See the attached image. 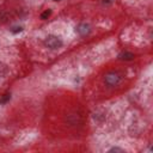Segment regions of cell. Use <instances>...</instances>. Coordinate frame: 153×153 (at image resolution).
Here are the masks:
<instances>
[{
	"instance_id": "2",
	"label": "cell",
	"mask_w": 153,
	"mask_h": 153,
	"mask_svg": "<svg viewBox=\"0 0 153 153\" xmlns=\"http://www.w3.org/2000/svg\"><path fill=\"white\" fill-rule=\"evenodd\" d=\"M44 45L49 49H59L63 45V42L62 39L59 37V36H55V35H48L44 39Z\"/></svg>"
},
{
	"instance_id": "6",
	"label": "cell",
	"mask_w": 153,
	"mask_h": 153,
	"mask_svg": "<svg viewBox=\"0 0 153 153\" xmlns=\"http://www.w3.org/2000/svg\"><path fill=\"white\" fill-rule=\"evenodd\" d=\"M8 72H10L8 66L6 63H4V62H0V76L1 78H5L8 74Z\"/></svg>"
},
{
	"instance_id": "4",
	"label": "cell",
	"mask_w": 153,
	"mask_h": 153,
	"mask_svg": "<svg viewBox=\"0 0 153 153\" xmlns=\"http://www.w3.org/2000/svg\"><path fill=\"white\" fill-rule=\"evenodd\" d=\"M117 57H118V60H121V61H131V60H134L135 55H134L131 51H122V53L118 54Z\"/></svg>"
},
{
	"instance_id": "3",
	"label": "cell",
	"mask_w": 153,
	"mask_h": 153,
	"mask_svg": "<svg viewBox=\"0 0 153 153\" xmlns=\"http://www.w3.org/2000/svg\"><path fill=\"white\" fill-rule=\"evenodd\" d=\"M75 32L80 36H86L91 32V26L87 23H80L79 25L75 26Z\"/></svg>"
},
{
	"instance_id": "10",
	"label": "cell",
	"mask_w": 153,
	"mask_h": 153,
	"mask_svg": "<svg viewBox=\"0 0 153 153\" xmlns=\"http://www.w3.org/2000/svg\"><path fill=\"white\" fill-rule=\"evenodd\" d=\"M108 152H124L123 148H120V147H111Z\"/></svg>"
},
{
	"instance_id": "8",
	"label": "cell",
	"mask_w": 153,
	"mask_h": 153,
	"mask_svg": "<svg viewBox=\"0 0 153 153\" xmlns=\"http://www.w3.org/2000/svg\"><path fill=\"white\" fill-rule=\"evenodd\" d=\"M50 14H51V10L48 8V10H45L44 12L41 13V19H42V20H45V19H48V18L50 17Z\"/></svg>"
},
{
	"instance_id": "7",
	"label": "cell",
	"mask_w": 153,
	"mask_h": 153,
	"mask_svg": "<svg viewBox=\"0 0 153 153\" xmlns=\"http://www.w3.org/2000/svg\"><path fill=\"white\" fill-rule=\"evenodd\" d=\"M10 99H11V93H10V92H7V93H5V94L0 98V104H1V105H2V104H6Z\"/></svg>"
},
{
	"instance_id": "11",
	"label": "cell",
	"mask_w": 153,
	"mask_h": 153,
	"mask_svg": "<svg viewBox=\"0 0 153 153\" xmlns=\"http://www.w3.org/2000/svg\"><path fill=\"white\" fill-rule=\"evenodd\" d=\"M54 1H60V0H54Z\"/></svg>"
},
{
	"instance_id": "5",
	"label": "cell",
	"mask_w": 153,
	"mask_h": 153,
	"mask_svg": "<svg viewBox=\"0 0 153 153\" xmlns=\"http://www.w3.org/2000/svg\"><path fill=\"white\" fill-rule=\"evenodd\" d=\"M66 121L71 126H75V124H78L80 122V117L78 115H75V114H71V115H68V117L66 118Z\"/></svg>"
},
{
	"instance_id": "9",
	"label": "cell",
	"mask_w": 153,
	"mask_h": 153,
	"mask_svg": "<svg viewBox=\"0 0 153 153\" xmlns=\"http://www.w3.org/2000/svg\"><path fill=\"white\" fill-rule=\"evenodd\" d=\"M23 31V26H16V27H13V29H11V32L12 33H18V32H22Z\"/></svg>"
},
{
	"instance_id": "1",
	"label": "cell",
	"mask_w": 153,
	"mask_h": 153,
	"mask_svg": "<svg viewBox=\"0 0 153 153\" xmlns=\"http://www.w3.org/2000/svg\"><path fill=\"white\" fill-rule=\"evenodd\" d=\"M121 80H122V76L117 72H109L104 75V84L109 87H115L120 85Z\"/></svg>"
}]
</instances>
